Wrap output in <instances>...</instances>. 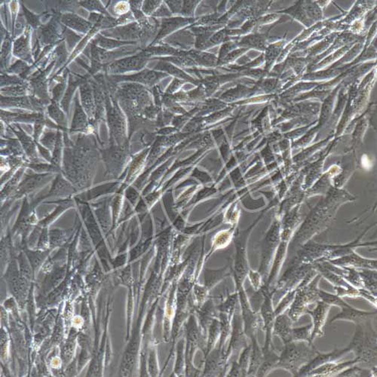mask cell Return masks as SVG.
I'll return each mask as SVG.
<instances>
[{"label":"cell","instance_id":"obj_34","mask_svg":"<svg viewBox=\"0 0 377 377\" xmlns=\"http://www.w3.org/2000/svg\"><path fill=\"white\" fill-rule=\"evenodd\" d=\"M49 237H50L49 238V241H50L49 244L52 247H56V246L62 244L63 241H64L65 238V232L58 230V229H55V230H52L49 232Z\"/></svg>","mask_w":377,"mask_h":377},{"label":"cell","instance_id":"obj_37","mask_svg":"<svg viewBox=\"0 0 377 377\" xmlns=\"http://www.w3.org/2000/svg\"><path fill=\"white\" fill-rule=\"evenodd\" d=\"M28 167L39 173L56 172V171L61 170L55 167V165H48V164H30Z\"/></svg>","mask_w":377,"mask_h":377},{"label":"cell","instance_id":"obj_18","mask_svg":"<svg viewBox=\"0 0 377 377\" xmlns=\"http://www.w3.org/2000/svg\"><path fill=\"white\" fill-rule=\"evenodd\" d=\"M220 322L219 318H214L208 327L207 333V345L205 357L215 348L216 344L220 340Z\"/></svg>","mask_w":377,"mask_h":377},{"label":"cell","instance_id":"obj_20","mask_svg":"<svg viewBox=\"0 0 377 377\" xmlns=\"http://www.w3.org/2000/svg\"><path fill=\"white\" fill-rule=\"evenodd\" d=\"M87 116L80 106L78 99H77L76 100L75 113H74V119H73L71 132H83L87 129Z\"/></svg>","mask_w":377,"mask_h":377},{"label":"cell","instance_id":"obj_24","mask_svg":"<svg viewBox=\"0 0 377 377\" xmlns=\"http://www.w3.org/2000/svg\"><path fill=\"white\" fill-rule=\"evenodd\" d=\"M312 324L302 327H293L292 329V341H304L308 343H313L311 340Z\"/></svg>","mask_w":377,"mask_h":377},{"label":"cell","instance_id":"obj_32","mask_svg":"<svg viewBox=\"0 0 377 377\" xmlns=\"http://www.w3.org/2000/svg\"><path fill=\"white\" fill-rule=\"evenodd\" d=\"M61 151H62V140H61V132H58V138H57L56 144L55 146V150H54L53 156H52V165H55L57 168H60V163L61 160Z\"/></svg>","mask_w":377,"mask_h":377},{"label":"cell","instance_id":"obj_16","mask_svg":"<svg viewBox=\"0 0 377 377\" xmlns=\"http://www.w3.org/2000/svg\"><path fill=\"white\" fill-rule=\"evenodd\" d=\"M229 275H230V272L227 267L219 269V270L205 269V275H204V281H205L204 286L210 291L222 280L224 279Z\"/></svg>","mask_w":377,"mask_h":377},{"label":"cell","instance_id":"obj_3","mask_svg":"<svg viewBox=\"0 0 377 377\" xmlns=\"http://www.w3.org/2000/svg\"><path fill=\"white\" fill-rule=\"evenodd\" d=\"M284 345L278 367L286 369L293 376H296L301 368L311 361L318 351L313 343L304 341H291Z\"/></svg>","mask_w":377,"mask_h":377},{"label":"cell","instance_id":"obj_29","mask_svg":"<svg viewBox=\"0 0 377 377\" xmlns=\"http://www.w3.org/2000/svg\"><path fill=\"white\" fill-rule=\"evenodd\" d=\"M250 352H251V345H248L245 348H243L242 351L240 352L239 357L237 360L244 376H247L249 365H250Z\"/></svg>","mask_w":377,"mask_h":377},{"label":"cell","instance_id":"obj_35","mask_svg":"<svg viewBox=\"0 0 377 377\" xmlns=\"http://www.w3.org/2000/svg\"><path fill=\"white\" fill-rule=\"evenodd\" d=\"M248 276L250 284H251V286L254 288V290H260V288L263 286V278H262L260 272L249 271Z\"/></svg>","mask_w":377,"mask_h":377},{"label":"cell","instance_id":"obj_15","mask_svg":"<svg viewBox=\"0 0 377 377\" xmlns=\"http://www.w3.org/2000/svg\"><path fill=\"white\" fill-rule=\"evenodd\" d=\"M251 340V352H250V365H249L247 376H256L257 370L263 361V354L262 347H260L257 337L253 338Z\"/></svg>","mask_w":377,"mask_h":377},{"label":"cell","instance_id":"obj_39","mask_svg":"<svg viewBox=\"0 0 377 377\" xmlns=\"http://www.w3.org/2000/svg\"><path fill=\"white\" fill-rule=\"evenodd\" d=\"M80 4L89 10H97V11L103 12V13L105 12V10L98 1H85Z\"/></svg>","mask_w":377,"mask_h":377},{"label":"cell","instance_id":"obj_8","mask_svg":"<svg viewBox=\"0 0 377 377\" xmlns=\"http://www.w3.org/2000/svg\"><path fill=\"white\" fill-rule=\"evenodd\" d=\"M376 318V311H365L357 309L351 305H348L341 308V311L330 319V323L338 320L351 321L355 324H362L369 320Z\"/></svg>","mask_w":377,"mask_h":377},{"label":"cell","instance_id":"obj_21","mask_svg":"<svg viewBox=\"0 0 377 377\" xmlns=\"http://www.w3.org/2000/svg\"><path fill=\"white\" fill-rule=\"evenodd\" d=\"M185 339H180L177 345V360H176L174 373L177 376L186 375V356H185Z\"/></svg>","mask_w":377,"mask_h":377},{"label":"cell","instance_id":"obj_36","mask_svg":"<svg viewBox=\"0 0 377 377\" xmlns=\"http://www.w3.org/2000/svg\"><path fill=\"white\" fill-rule=\"evenodd\" d=\"M28 254V258H29L30 261L31 263V266H33L34 269L38 267L42 262L44 260L46 257V254L45 252H34V251H27Z\"/></svg>","mask_w":377,"mask_h":377},{"label":"cell","instance_id":"obj_38","mask_svg":"<svg viewBox=\"0 0 377 377\" xmlns=\"http://www.w3.org/2000/svg\"><path fill=\"white\" fill-rule=\"evenodd\" d=\"M57 138H58V133H55L53 132H47L45 134L43 138H42L41 143L43 146L48 147V148H53L56 144Z\"/></svg>","mask_w":377,"mask_h":377},{"label":"cell","instance_id":"obj_14","mask_svg":"<svg viewBox=\"0 0 377 377\" xmlns=\"http://www.w3.org/2000/svg\"><path fill=\"white\" fill-rule=\"evenodd\" d=\"M77 192L76 188L65 179L63 178L61 174H58L52 184L50 191L47 196L43 197L48 198L49 196H69L74 194Z\"/></svg>","mask_w":377,"mask_h":377},{"label":"cell","instance_id":"obj_17","mask_svg":"<svg viewBox=\"0 0 377 377\" xmlns=\"http://www.w3.org/2000/svg\"><path fill=\"white\" fill-rule=\"evenodd\" d=\"M13 132L19 137V141L22 143L27 155L31 160L36 162L37 159L36 145L31 137L28 136L19 125H16V128H13Z\"/></svg>","mask_w":377,"mask_h":377},{"label":"cell","instance_id":"obj_6","mask_svg":"<svg viewBox=\"0 0 377 377\" xmlns=\"http://www.w3.org/2000/svg\"><path fill=\"white\" fill-rule=\"evenodd\" d=\"M349 352H351V351L348 347L340 348V349L336 348L333 351L328 353H321L318 351L316 355L311 361L308 362L306 365L301 368L296 376H308V374L316 368L330 362L339 360V359L342 358V356Z\"/></svg>","mask_w":377,"mask_h":377},{"label":"cell","instance_id":"obj_4","mask_svg":"<svg viewBox=\"0 0 377 377\" xmlns=\"http://www.w3.org/2000/svg\"><path fill=\"white\" fill-rule=\"evenodd\" d=\"M245 333L244 330L242 316H241V309L240 311H235L232 321V331H231L230 341L229 345L225 351V362L226 366H229V360L231 356L234 354H239L243 348L249 345L246 339Z\"/></svg>","mask_w":377,"mask_h":377},{"label":"cell","instance_id":"obj_2","mask_svg":"<svg viewBox=\"0 0 377 377\" xmlns=\"http://www.w3.org/2000/svg\"><path fill=\"white\" fill-rule=\"evenodd\" d=\"M321 278L316 270L311 269L296 287L294 299L287 311L293 322H296L302 315L306 314L310 305L321 300L318 285Z\"/></svg>","mask_w":377,"mask_h":377},{"label":"cell","instance_id":"obj_42","mask_svg":"<svg viewBox=\"0 0 377 377\" xmlns=\"http://www.w3.org/2000/svg\"><path fill=\"white\" fill-rule=\"evenodd\" d=\"M19 262H20V266H21V269H22V272H23L24 274H28V275H30L31 274V269H30V266L29 264H28V262H27L26 259H25V256L23 255V254H22V255L19 257Z\"/></svg>","mask_w":377,"mask_h":377},{"label":"cell","instance_id":"obj_10","mask_svg":"<svg viewBox=\"0 0 377 377\" xmlns=\"http://www.w3.org/2000/svg\"><path fill=\"white\" fill-rule=\"evenodd\" d=\"M293 323L294 322L287 315V311L275 316L272 334L280 338L284 345L292 341L291 333Z\"/></svg>","mask_w":377,"mask_h":377},{"label":"cell","instance_id":"obj_25","mask_svg":"<svg viewBox=\"0 0 377 377\" xmlns=\"http://www.w3.org/2000/svg\"><path fill=\"white\" fill-rule=\"evenodd\" d=\"M318 295H319L320 299L323 302H325L327 305L330 306H337L342 308L346 306L348 304L344 300L343 298L337 296L336 294L328 293L324 290H318Z\"/></svg>","mask_w":377,"mask_h":377},{"label":"cell","instance_id":"obj_5","mask_svg":"<svg viewBox=\"0 0 377 377\" xmlns=\"http://www.w3.org/2000/svg\"><path fill=\"white\" fill-rule=\"evenodd\" d=\"M330 308H331L330 305H327L323 301L319 300L317 302L316 306L314 309L311 310L308 308L307 310L306 314L309 315L312 318L311 342H314L317 337H322L324 336V327H325Z\"/></svg>","mask_w":377,"mask_h":377},{"label":"cell","instance_id":"obj_26","mask_svg":"<svg viewBox=\"0 0 377 377\" xmlns=\"http://www.w3.org/2000/svg\"><path fill=\"white\" fill-rule=\"evenodd\" d=\"M82 102L85 110L87 112L89 117L92 119L94 112L93 101H92V95L91 92L90 87L89 85L85 84L81 87Z\"/></svg>","mask_w":377,"mask_h":377},{"label":"cell","instance_id":"obj_43","mask_svg":"<svg viewBox=\"0 0 377 377\" xmlns=\"http://www.w3.org/2000/svg\"><path fill=\"white\" fill-rule=\"evenodd\" d=\"M64 88H65V83H60V84H58V86H56V87L54 89L53 91V95H54V101L55 102H57V101H58V100L60 99V98L61 97V95H62V92L63 90H64Z\"/></svg>","mask_w":377,"mask_h":377},{"label":"cell","instance_id":"obj_28","mask_svg":"<svg viewBox=\"0 0 377 377\" xmlns=\"http://www.w3.org/2000/svg\"><path fill=\"white\" fill-rule=\"evenodd\" d=\"M1 104L3 107L8 106V107H24V108L30 109L32 110V102H30L29 100L27 98H2L1 99Z\"/></svg>","mask_w":377,"mask_h":377},{"label":"cell","instance_id":"obj_1","mask_svg":"<svg viewBox=\"0 0 377 377\" xmlns=\"http://www.w3.org/2000/svg\"><path fill=\"white\" fill-rule=\"evenodd\" d=\"M355 325L348 347L355 354L359 364L364 363L369 369H376V331L372 327V320Z\"/></svg>","mask_w":377,"mask_h":377},{"label":"cell","instance_id":"obj_30","mask_svg":"<svg viewBox=\"0 0 377 377\" xmlns=\"http://www.w3.org/2000/svg\"><path fill=\"white\" fill-rule=\"evenodd\" d=\"M24 170L21 169L18 171V172L12 177L11 180L8 182L4 186V190L1 191V199H4L6 197L9 196L10 193H13L14 190H16V188H18V183H19V180H20L21 177H22V174H23Z\"/></svg>","mask_w":377,"mask_h":377},{"label":"cell","instance_id":"obj_33","mask_svg":"<svg viewBox=\"0 0 377 377\" xmlns=\"http://www.w3.org/2000/svg\"><path fill=\"white\" fill-rule=\"evenodd\" d=\"M28 52V37H22L17 40L15 43L14 53L18 57L25 58Z\"/></svg>","mask_w":377,"mask_h":377},{"label":"cell","instance_id":"obj_31","mask_svg":"<svg viewBox=\"0 0 377 377\" xmlns=\"http://www.w3.org/2000/svg\"><path fill=\"white\" fill-rule=\"evenodd\" d=\"M49 114L52 119H53L61 127H64L66 124L65 114L62 110L58 107L57 102L53 101L52 104L49 107Z\"/></svg>","mask_w":377,"mask_h":377},{"label":"cell","instance_id":"obj_44","mask_svg":"<svg viewBox=\"0 0 377 377\" xmlns=\"http://www.w3.org/2000/svg\"><path fill=\"white\" fill-rule=\"evenodd\" d=\"M27 70V65L22 61H18L16 65L12 68L11 71L15 73H19V74H22L24 71Z\"/></svg>","mask_w":377,"mask_h":377},{"label":"cell","instance_id":"obj_41","mask_svg":"<svg viewBox=\"0 0 377 377\" xmlns=\"http://www.w3.org/2000/svg\"><path fill=\"white\" fill-rule=\"evenodd\" d=\"M3 92H8L9 95H13V96H20V95H25V89L22 86H15V87L4 89Z\"/></svg>","mask_w":377,"mask_h":377},{"label":"cell","instance_id":"obj_23","mask_svg":"<svg viewBox=\"0 0 377 377\" xmlns=\"http://www.w3.org/2000/svg\"><path fill=\"white\" fill-rule=\"evenodd\" d=\"M192 291H193V293H191L192 299H193V305L196 310L199 307L202 306L205 303V301L210 297L209 290L205 286L195 283Z\"/></svg>","mask_w":377,"mask_h":377},{"label":"cell","instance_id":"obj_22","mask_svg":"<svg viewBox=\"0 0 377 377\" xmlns=\"http://www.w3.org/2000/svg\"><path fill=\"white\" fill-rule=\"evenodd\" d=\"M357 272L363 281V288L367 290L374 296H376V272L364 269Z\"/></svg>","mask_w":377,"mask_h":377},{"label":"cell","instance_id":"obj_9","mask_svg":"<svg viewBox=\"0 0 377 377\" xmlns=\"http://www.w3.org/2000/svg\"><path fill=\"white\" fill-rule=\"evenodd\" d=\"M49 173L45 174H30L19 185L16 192V197H22L23 195H28L45 184L50 177Z\"/></svg>","mask_w":377,"mask_h":377},{"label":"cell","instance_id":"obj_12","mask_svg":"<svg viewBox=\"0 0 377 377\" xmlns=\"http://www.w3.org/2000/svg\"><path fill=\"white\" fill-rule=\"evenodd\" d=\"M333 264L337 266H342V267H347V266H351L353 268H363V269H376V260H365L358 257L356 254H352L348 256L342 257V258L338 259V260H333L331 261Z\"/></svg>","mask_w":377,"mask_h":377},{"label":"cell","instance_id":"obj_19","mask_svg":"<svg viewBox=\"0 0 377 377\" xmlns=\"http://www.w3.org/2000/svg\"><path fill=\"white\" fill-rule=\"evenodd\" d=\"M63 23L77 31L86 33L92 28V25L74 14H65L61 17Z\"/></svg>","mask_w":377,"mask_h":377},{"label":"cell","instance_id":"obj_45","mask_svg":"<svg viewBox=\"0 0 377 377\" xmlns=\"http://www.w3.org/2000/svg\"><path fill=\"white\" fill-rule=\"evenodd\" d=\"M49 238H48V234L46 230H43V234L41 235V238H40V242H39V248L42 249V250H46V246L49 245Z\"/></svg>","mask_w":377,"mask_h":377},{"label":"cell","instance_id":"obj_27","mask_svg":"<svg viewBox=\"0 0 377 377\" xmlns=\"http://www.w3.org/2000/svg\"><path fill=\"white\" fill-rule=\"evenodd\" d=\"M161 74H156V73L150 72V71H144L141 74H137L135 76H130V77H121V80L124 79L126 80H132V81H139L141 83H153L156 81V80L162 77Z\"/></svg>","mask_w":377,"mask_h":377},{"label":"cell","instance_id":"obj_40","mask_svg":"<svg viewBox=\"0 0 377 377\" xmlns=\"http://www.w3.org/2000/svg\"><path fill=\"white\" fill-rule=\"evenodd\" d=\"M24 11H25V16H26L27 19H28V23L32 25L34 28H37L40 25V21H39L38 17L36 16L35 15L33 14V13H30L28 10H26L25 7H24Z\"/></svg>","mask_w":377,"mask_h":377},{"label":"cell","instance_id":"obj_11","mask_svg":"<svg viewBox=\"0 0 377 377\" xmlns=\"http://www.w3.org/2000/svg\"><path fill=\"white\" fill-rule=\"evenodd\" d=\"M354 364H359V361L357 358L345 362H339V360L330 362V363H325V364L311 371L308 374V376H333V375H337L338 373L342 372L344 369H347V368Z\"/></svg>","mask_w":377,"mask_h":377},{"label":"cell","instance_id":"obj_46","mask_svg":"<svg viewBox=\"0 0 377 377\" xmlns=\"http://www.w3.org/2000/svg\"><path fill=\"white\" fill-rule=\"evenodd\" d=\"M37 145L38 147L39 150H40V153L46 158V159H47L49 162H52V157H51L49 152L47 150H46L44 147H42V146H40V144H37Z\"/></svg>","mask_w":377,"mask_h":377},{"label":"cell","instance_id":"obj_13","mask_svg":"<svg viewBox=\"0 0 377 377\" xmlns=\"http://www.w3.org/2000/svg\"><path fill=\"white\" fill-rule=\"evenodd\" d=\"M146 63V58L142 55L126 58L122 61H116L110 65V71L113 73H123L125 71L138 70L142 68Z\"/></svg>","mask_w":377,"mask_h":377},{"label":"cell","instance_id":"obj_7","mask_svg":"<svg viewBox=\"0 0 377 377\" xmlns=\"http://www.w3.org/2000/svg\"><path fill=\"white\" fill-rule=\"evenodd\" d=\"M194 314L197 318L202 333L207 338L208 327L214 318H219L217 305L214 303V299L210 296L202 306L195 311Z\"/></svg>","mask_w":377,"mask_h":377}]
</instances>
